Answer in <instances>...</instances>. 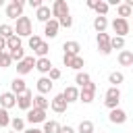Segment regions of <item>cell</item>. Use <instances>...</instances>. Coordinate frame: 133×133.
I'll list each match as a JSON object with an SVG mask.
<instances>
[{
  "mask_svg": "<svg viewBox=\"0 0 133 133\" xmlns=\"http://www.w3.org/2000/svg\"><path fill=\"white\" fill-rule=\"evenodd\" d=\"M15 35L17 37H31V21L29 17H19L17 19V27H15Z\"/></svg>",
  "mask_w": 133,
  "mask_h": 133,
  "instance_id": "cell-1",
  "label": "cell"
},
{
  "mask_svg": "<svg viewBox=\"0 0 133 133\" xmlns=\"http://www.w3.org/2000/svg\"><path fill=\"white\" fill-rule=\"evenodd\" d=\"M118 102H121V91H118V87H108L104 104H106L110 110H114V108H118Z\"/></svg>",
  "mask_w": 133,
  "mask_h": 133,
  "instance_id": "cell-2",
  "label": "cell"
},
{
  "mask_svg": "<svg viewBox=\"0 0 133 133\" xmlns=\"http://www.w3.org/2000/svg\"><path fill=\"white\" fill-rule=\"evenodd\" d=\"M23 6H25L23 0H12V2L6 6V17H8V19H19V17H23Z\"/></svg>",
  "mask_w": 133,
  "mask_h": 133,
  "instance_id": "cell-3",
  "label": "cell"
},
{
  "mask_svg": "<svg viewBox=\"0 0 133 133\" xmlns=\"http://www.w3.org/2000/svg\"><path fill=\"white\" fill-rule=\"evenodd\" d=\"M112 29H114V33H116L118 37H125V35L129 33V21H127V19L116 17V19L112 21Z\"/></svg>",
  "mask_w": 133,
  "mask_h": 133,
  "instance_id": "cell-4",
  "label": "cell"
},
{
  "mask_svg": "<svg viewBox=\"0 0 133 133\" xmlns=\"http://www.w3.org/2000/svg\"><path fill=\"white\" fill-rule=\"evenodd\" d=\"M94 94H96V83H87L85 87H81V91H79V100L83 102V104H89L91 100H94Z\"/></svg>",
  "mask_w": 133,
  "mask_h": 133,
  "instance_id": "cell-5",
  "label": "cell"
},
{
  "mask_svg": "<svg viewBox=\"0 0 133 133\" xmlns=\"http://www.w3.org/2000/svg\"><path fill=\"white\" fill-rule=\"evenodd\" d=\"M66 15H69L66 2H64V0H56V2L52 4V17H56V21H58V19H62V17H66Z\"/></svg>",
  "mask_w": 133,
  "mask_h": 133,
  "instance_id": "cell-6",
  "label": "cell"
},
{
  "mask_svg": "<svg viewBox=\"0 0 133 133\" xmlns=\"http://www.w3.org/2000/svg\"><path fill=\"white\" fill-rule=\"evenodd\" d=\"M62 62H64V66H69V69H77V71L85 64L81 56H73V54H64V56H62Z\"/></svg>",
  "mask_w": 133,
  "mask_h": 133,
  "instance_id": "cell-7",
  "label": "cell"
},
{
  "mask_svg": "<svg viewBox=\"0 0 133 133\" xmlns=\"http://www.w3.org/2000/svg\"><path fill=\"white\" fill-rule=\"evenodd\" d=\"M33 66H35L33 56H25L21 62H17V73H19V75H27V73H29Z\"/></svg>",
  "mask_w": 133,
  "mask_h": 133,
  "instance_id": "cell-8",
  "label": "cell"
},
{
  "mask_svg": "<svg viewBox=\"0 0 133 133\" xmlns=\"http://www.w3.org/2000/svg\"><path fill=\"white\" fill-rule=\"evenodd\" d=\"M98 50L102 54H110L112 48H110V35L108 33H98Z\"/></svg>",
  "mask_w": 133,
  "mask_h": 133,
  "instance_id": "cell-9",
  "label": "cell"
},
{
  "mask_svg": "<svg viewBox=\"0 0 133 133\" xmlns=\"http://www.w3.org/2000/svg\"><path fill=\"white\" fill-rule=\"evenodd\" d=\"M31 104H33V96H31V91H29V89H27L25 94L17 96V106H19V108L29 110V108H31Z\"/></svg>",
  "mask_w": 133,
  "mask_h": 133,
  "instance_id": "cell-10",
  "label": "cell"
},
{
  "mask_svg": "<svg viewBox=\"0 0 133 133\" xmlns=\"http://www.w3.org/2000/svg\"><path fill=\"white\" fill-rule=\"evenodd\" d=\"M50 106H52V110H54V112H64V110H66V106H69V102L64 100V96H62V94H58V96H54V98H52Z\"/></svg>",
  "mask_w": 133,
  "mask_h": 133,
  "instance_id": "cell-11",
  "label": "cell"
},
{
  "mask_svg": "<svg viewBox=\"0 0 133 133\" xmlns=\"http://www.w3.org/2000/svg\"><path fill=\"white\" fill-rule=\"evenodd\" d=\"M27 121H29V123H44V121H46V110L29 108V110H27Z\"/></svg>",
  "mask_w": 133,
  "mask_h": 133,
  "instance_id": "cell-12",
  "label": "cell"
},
{
  "mask_svg": "<svg viewBox=\"0 0 133 133\" xmlns=\"http://www.w3.org/2000/svg\"><path fill=\"white\" fill-rule=\"evenodd\" d=\"M17 104V96L12 94V91H4L2 96H0V106L4 108V110H8V108H12Z\"/></svg>",
  "mask_w": 133,
  "mask_h": 133,
  "instance_id": "cell-13",
  "label": "cell"
},
{
  "mask_svg": "<svg viewBox=\"0 0 133 133\" xmlns=\"http://www.w3.org/2000/svg\"><path fill=\"white\" fill-rule=\"evenodd\" d=\"M110 123H114V125H123L125 121H127V114H125V110H121V108H114V110H110Z\"/></svg>",
  "mask_w": 133,
  "mask_h": 133,
  "instance_id": "cell-14",
  "label": "cell"
},
{
  "mask_svg": "<svg viewBox=\"0 0 133 133\" xmlns=\"http://www.w3.org/2000/svg\"><path fill=\"white\" fill-rule=\"evenodd\" d=\"M58 27H60L58 21H56V19H50V21L46 23V27H44V33H46L48 37H56V35H58Z\"/></svg>",
  "mask_w": 133,
  "mask_h": 133,
  "instance_id": "cell-15",
  "label": "cell"
},
{
  "mask_svg": "<svg viewBox=\"0 0 133 133\" xmlns=\"http://www.w3.org/2000/svg\"><path fill=\"white\" fill-rule=\"evenodd\" d=\"M62 50H64V54H73V56H79V50H81V46H79V42H64Z\"/></svg>",
  "mask_w": 133,
  "mask_h": 133,
  "instance_id": "cell-16",
  "label": "cell"
},
{
  "mask_svg": "<svg viewBox=\"0 0 133 133\" xmlns=\"http://www.w3.org/2000/svg\"><path fill=\"white\" fill-rule=\"evenodd\" d=\"M35 69H37L39 73H50V71H52L50 58H37V60H35Z\"/></svg>",
  "mask_w": 133,
  "mask_h": 133,
  "instance_id": "cell-17",
  "label": "cell"
},
{
  "mask_svg": "<svg viewBox=\"0 0 133 133\" xmlns=\"http://www.w3.org/2000/svg\"><path fill=\"white\" fill-rule=\"evenodd\" d=\"M50 89H52V81H50L48 77H42V79H37V91H39V96L48 94Z\"/></svg>",
  "mask_w": 133,
  "mask_h": 133,
  "instance_id": "cell-18",
  "label": "cell"
},
{
  "mask_svg": "<svg viewBox=\"0 0 133 133\" xmlns=\"http://www.w3.org/2000/svg\"><path fill=\"white\" fill-rule=\"evenodd\" d=\"M10 89H12V94H15V96H21V94H25V91H27V87H25V81H23V79H12Z\"/></svg>",
  "mask_w": 133,
  "mask_h": 133,
  "instance_id": "cell-19",
  "label": "cell"
},
{
  "mask_svg": "<svg viewBox=\"0 0 133 133\" xmlns=\"http://www.w3.org/2000/svg\"><path fill=\"white\" fill-rule=\"evenodd\" d=\"M62 96H64V100H66V102L71 104V102H75V100H79V89L71 85V87H66V89L62 91Z\"/></svg>",
  "mask_w": 133,
  "mask_h": 133,
  "instance_id": "cell-20",
  "label": "cell"
},
{
  "mask_svg": "<svg viewBox=\"0 0 133 133\" xmlns=\"http://www.w3.org/2000/svg\"><path fill=\"white\" fill-rule=\"evenodd\" d=\"M118 62H121L123 66H131V64H133V52H131V50H123V52L118 54Z\"/></svg>",
  "mask_w": 133,
  "mask_h": 133,
  "instance_id": "cell-21",
  "label": "cell"
},
{
  "mask_svg": "<svg viewBox=\"0 0 133 133\" xmlns=\"http://www.w3.org/2000/svg\"><path fill=\"white\" fill-rule=\"evenodd\" d=\"M50 15H52L50 6H44V4H42V6L37 8V15H35V17H37V21H44V23H48V21H50Z\"/></svg>",
  "mask_w": 133,
  "mask_h": 133,
  "instance_id": "cell-22",
  "label": "cell"
},
{
  "mask_svg": "<svg viewBox=\"0 0 133 133\" xmlns=\"http://www.w3.org/2000/svg\"><path fill=\"white\" fill-rule=\"evenodd\" d=\"M94 27H96L98 33H104V29L108 27V19L106 17H96L94 19Z\"/></svg>",
  "mask_w": 133,
  "mask_h": 133,
  "instance_id": "cell-23",
  "label": "cell"
},
{
  "mask_svg": "<svg viewBox=\"0 0 133 133\" xmlns=\"http://www.w3.org/2000/svg\"><path fill=\"white\" fill-rule=\"evenodd\" d=\"M116 10H118V17H121V19H127V17H131V12H133V8H131L127 2L118 4V6H116Z\"/></svg>",
  "mask_w": 133,
  "mask_h": 133,
  "instance_id": "cell-24",
  "label": "cell"
},
{
  "mask_svg": "<svg viewBox=\"0 0 133 133\" xmlns=\"http://www.w3.org/2000/svg\"><path fill=\"white\" fill-rule=\"evenodd\" d=\"M108 2H104V0H100V2H96V6H94V10L98 12V17H106V12H108Z\"/></svg>",
  "mask_w": 133,
  "mask_h": 133,
  "instance_id": "cell-25",
  "label": "cell"
},
{
  "mask_svg": "<svg viewBox=\"0 0 133 133\" xmlns=\"http://www.w3.org/2000/svg\"><path fill=\"white\" fill-rule=\"evenodd\" d=\"M48 106H50V102H48V100H46L44 96H35V98H33V108H39V110H46Z\"/></svg>",
  "mask_w": 133,
  "mask_h": 133,
  "instance_id": "cell-26",
  "label": "cell"
},
{
  "mask_svg": "<svg viewBox=\"0 0 133 133\" xmlns=\"http://www.w3.org/2000/svg\"><path fill=\"white\" fill-rule=\"evenodd\" d=\"M60 131V125L56 121H46L44 123V133H58Z\"/></svg>",
  "mask_w": 133,
  "mask_h": 133,
  "instance_id": "cell-27",
  "label": "cell"
},
{
  "mask_svg": "<svg viewBox=\"0 0 133 133\" xmlns=\"http://www.w3.org/2000/svg\"><path fill=\"white\" fill-rule=\"evenodd\" d=\"M6 48L12 52V50H17V48H21V37H17V35H10L8 39H6Z\"/></svg>",
  "mask_w": 133,
  "mask_h": 133,
  "instance_id": "cell-28",
  "label": "cell"
},
{
  "mask_svg": "<svg viewBox=\"0 0 133 133\" xmlns=\"http://www.w3.org/2000/svg\"><path fill=\"white\" fill-rule=\"evenodd\" d=\"M110 48L112 50H123L125 48V37H118V35L110 37Z\"/></svg>",
  "mask_w": 133,
  "mask_h": 133,
  "instance_id": "cell-29",
  "label": "cell"
},
{
  "mask_svg": "<svg viewBox=\"0 0 133 133\" xmlns=\"http://www.w3.org/2000/svg\"><path fill=\"white\" fill-rule=\"evenodd\" d=\"M123 79H125V77H123V73H118V71H114V73L108 75V81L112 83V87H116L118 83H123Z\"/></svg>",
  "mask_w": 133,
  "mask_h": 133,
  "instance_id": "cell-30",
  "label": "cell"
},
{
  "mask_svg": "<svg viewBox=\"0 0 133 133\" xmlns=\"http://www.w3.org/2000/svg\"><path fill=\"white\" fill-rule=\"evenodd\" d=\"M89 81H91V79H89V75H87V73H77V77H75V83H77V85H81V87H85Z\"/></svg>",
  "mask_w": 133,
  "mask_h": 133,
  "instance_id": "cell-31",
  "label": "cell"
},
{
  "mask_svg": "<svg viewBox=\"0 0 133 133\" xmlns=\"http://www.w3.org/2000/svg\"><path fill=\"white\" fill-rule=\"evenodd\" d=\"M10 35H15V27H10V25H0V37L8 39Z\"/></svg>",
  "mask_w": 133,
  "mask_h": 133,
  "instance_id": "cell-32",
  "label": "cell"
},
{
  "mask_svg": "<svg viewBox=\"0 0 133 133\" xmlns=\"http://www.w3.org/2000/svg\"><path fill=\"white\" fill-rule=\"evenodd\" d=\"M79 133H94V123L91 121H81L79 123Z\"/></svg>",
  "mask_w": 133,
  "mask_h": 133,
  "instance_id": "cell-33",
  "label": "cell"
},
{
  "mask_svg": "<svg viewBox=\"0 0 133 133\" xmlns=\"http://www.w3.org/2000/svg\"><path fill=\"white\" fill-rule=\"evenodd\" d=\"M10 125V116H8V110L0 108V127H8Z\"/></svg>",
  "mask_w": 133,
  "mask_h": 133,
  "instance_id": "cell-34",
  "label": "cell"
},
{
  "mask_svg": "<svg viewBox=\"0 0 133 133\" xmlns=\"http://www.w3.org/2000/svg\"><path fill=\"white\" fill-rule=\"evenodd\" d=\"M39 44H42V37H39V35H31V37H29V48H31L33 52L39 48Z\"/></svg>",
  "mask_w": 133,
  "mask_h": 133,
  "instance_id": "cell-35",
  "label": "cell"
},
{
  "mask_svg": "<svg viewBox=\"0 0 133 133\" xmlns=\"http://www.w3.org/2000/svg\"><path fill=\"white\" fill-rule=\"evenodd\" d=\"M48 50H50V46H48L46 42H42V44H39V48L35 50V54H37L39 58H46V54H48Z\"/></svg>",
  "mask_w": 133,
  "mask_h": 133,
  "instance_id": "cell-36",
  "label": "cell"
},
{
  "mask_svg": "<svg viewBox=\"0 0 133 133\" xmlns=\"http://www.w3.org/2000/svg\"><path fill=\"white\" fill-rule=\"evenodd\" d=\"M10 58H12V60H17V62H21V60L25 58V54H23V48H17V50H12V52H10Z\"/></svg>",
  "mask_w": 133,
  "mask_h": 133,
  "instance_id": "cell-37",
  "label": "cell"
},
{
  "mask_svg": "<svg viewBox=\"0 0 133 133\" xmlns=\"http://www.w3.org/2000/svg\"><path fill=\"white\" fill-rule=\"evenodd\" d=\"M10 125H12V129H15V131H23L25 121H23V118H10Z\"/></svg>",
  "mask_w": 133,
  "mask_h": 133,
  "instance_id": "cell-38",
  "label": "cell"
},
{
  "mask_svg": "<svg viewBox=\"0 0 133 133\" xmlns=\"http://www.w3.org/2000/svg\"><path fill=\"white\" fill-rule=\"evenodd\" d=\"M10 62H12V58H10V54H6V52H2V58H0V66H10Z\"/></svg>",
  "mask_w": 133,
  "mask_h": 133,
  "instance_id": "cell-39",
  "label": "cell"
},
{
  "mask_svg": "<svg viewBox=\"0 0 133 133\" xmlns=\"http://www.w3.org/2000/svg\"><path fill=\"white\" fill-rule=\"evenodd\" d=\"M58 25H62V27H66V29H69V27L73 25V19L66 15V17H62V19H58Z\"/></svg>",
  "mask_w": 133,
  "mask_h": 133,
  "instance_id": "cell-40",
  "label": "cell"
},
{
  "mask_svg": "<svg viewBox=\"0 0 133 133\" xmlns=\"http://www.w3.org/2000/svg\"><path fill=\"white\" fill-rule=\"evenodd\" d=\"M58 77H60V71L52 66V71H50V77H48V79H50V81H54V79H58Z\"/></svg>",
  "mask_w": 133,
  "mask_h": 133,
  "instance_id": "cell-41",
  "label": "cell"
},
{
  "mask_svg": "<svg viewBox=\"0 0 133 133\" xmlns=\"http://www.w3.org/2000/svg\"><path fill=\"white\" fill-rule=\"evenodd\" d=\"M29 6L31 8H39L42 6V0H29Z\"/></svg>",
  "mask_w": 133,
  "mask_h": 133,
  "instance_id": "cell-42",
  "label": "cell"
},
{
  "mask_svg": "<svg viewBox=\"0 0 133 133\" xmlns=\"http://www.w3.org/2000/svg\"><path fill=\"white\" fill-rule=\"evenodd\" d=\"M58 133H75V131H73L71 127H60V131H58Z\"/></svg>",
  "mask_w": 133,
  "mask_h": 133,
  "instance_id": "cell-43",
  "label": "cell"
},
{
  "mask_svg": "<svg viewBox=\"0 0 133 133\" xmlns=\"http://www.w3.org/2000/svg\"><path fill=\"white\" fill-rule=\"evenodd\" d=\"M4 48H6V39H4V37H0V52H2Z\"/></svg>",
  "mask_w": 133,
  "mask_h": 133,
  "instance_id": "cell-44",
  "label": "cell"
},
{
  "mask_svg": "<svg viewBox=\"0 0 133 133\" xmlns=\"http://www.w3.org/2000/svg\"><path fill=\"white\" fill-rule=\"evenodd\" d=\"M23 133H44V131H39V129L33 127V129H27V131H23Z\"/></svg>",
  "mask_w": 133,
  "mask_h": 133,
  "instance_id": "cell-45",
  "label": "cell"
},
{
  "mask_svg": "<svg viewBox=\"0 0 133 133\" xmlns=\"http://www.w3.org/2000/svg\"><path fill=\"white\" fill-rule=\"evenodd\" d=\"M96 2H98V0H87V6H89V8H94V6H96Z\"/></svg>",
  "mask_w": 133,
  "mask_h": 133,
  "instance_id": "cell-46",
  "label": "cell"
},
{
  "mask_svg": "<svg viewBox=\"0 0 133 133\" xmlns=\"http://www.w3.org/2000/svg\"><path fill=\"white\" fill-rule=\"evenodd\" d=\"M2 4H4V2H2V0H0V6H2Z\"/></svg>",
  "mask_w": 133,
  "mask_h": 133,
  "instance_id": "cell-47",
  "label": "cell"
},
{
  "mask_svg": "<svg viewBox=\"0 0 133 133\" xmlns=\"http://www.w3.org/2000/svg\"><path fill=\"white\" fill-rule=\"evenodd\" d=\"M0 58H2V52H0Z\"/></svg>",
  "mask_w": 133,
  "mask_h": 133,
  "instance_id": "cell-48",
  "label": "cell"
},
{
  "mask_svg": "<svg viewBox=\"0 0 133 133\" xmlns=\"http://www.w3.org/2000/svg\"><path fill=\"white\" fill-rule=\"evenodd\" d=\"M131 17H133V12H131Z\"/></svg>",
  "mask_w": 133,
  "mask_h": 133,
  "instance_id": "cell-49",
  "label": "cell"
},
{
  "mask_svg": "<svg viewBox=\"0 0 133 133\" xmlns=\"http://www.w3.org/2000/svg\"><path fill=\"white\" fill-rule=\"evenodd\" d=\"M15 133H17V131H15Z\"/></svg>",
  "mask_w": 133,
  "mask_h": 133,
  "instance_id": "cell-50",
  "label": "cell"
}]
</instances>
